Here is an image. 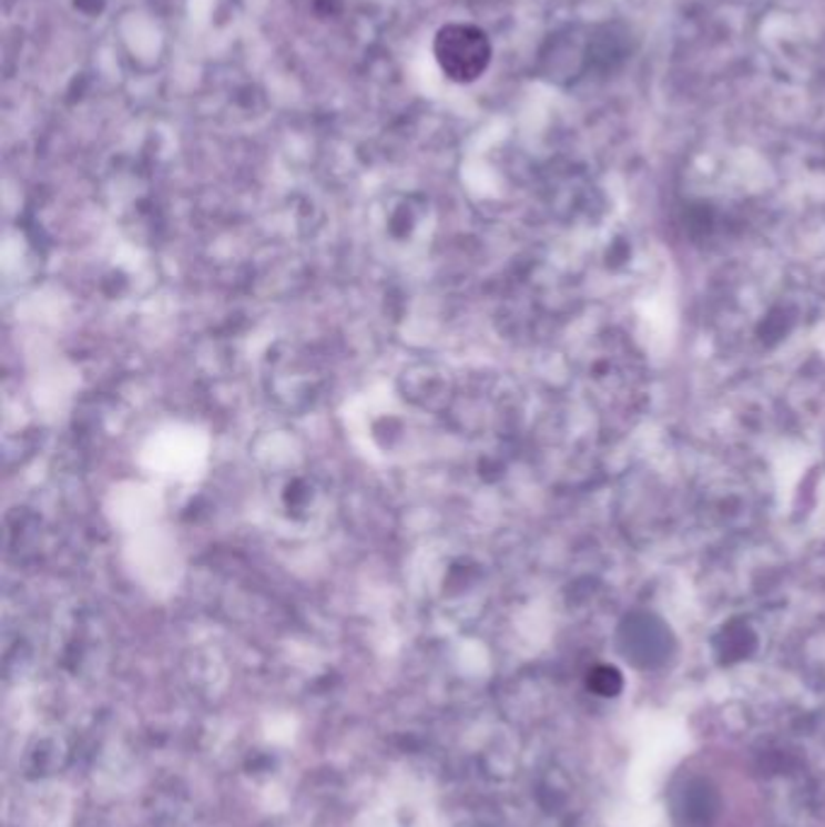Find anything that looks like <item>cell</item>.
<instances>
[{"label":"cell","instance_id":"obj_1","mask_svg":"<svg viewBox=\"0 0 825 827\" xmlns=\"http://www.w3.org/2000/svg\"><path fill=\"white\" fill-rule=\"evenodd\" d=\"M434 59L441 73L458 85L475 83L491 63V42L485 30L468 22H448L434 37Z\"/></svg>","mask_w":825,"mask_h":827}]
</instances>
